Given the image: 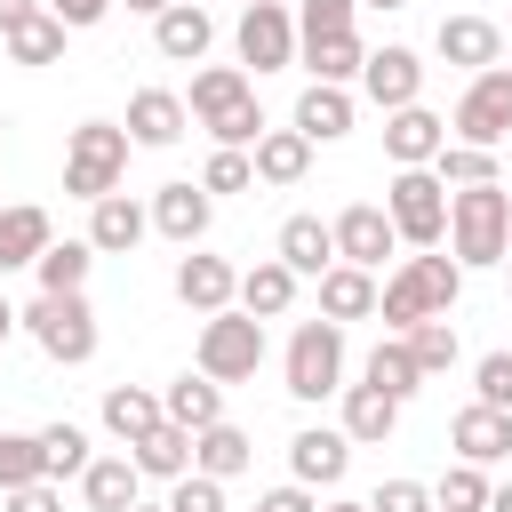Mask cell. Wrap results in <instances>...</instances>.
Masks as SVG:
<instances>
[{
  "label": "cell",
  "mask_w": 512,
  "mask_h": 512,
  "mask_svg": "<svg viewBox=\"0 0 512 512\" xmlns=\"http://www.w3.org/2000/svg\"><path fill=\"white\" fill-rule=\"evenodd\" d=\"M384 216H392L400 248H440V240H448V184H440L432 168H392Z\"/></svg>",
  "instance_id": "cell-3"
},
{
  "label": "cell",
  "mask_w": 512,
  "mask_h": 512,
  "mask_svg": "<svg viewBox=\"0 0 512 512\" xmlns=\"http://www.w3.org/2000/svg\"><path fill=\"white\" fill-rule=\"evenodd\" d=\"M288 128H304L312 144H336V136H352V88H328V80H312L304 96H296V120Z\"/></svg>",
  "instance_id": "cell-30"
},
{
  "label": "cell",
  "mask_w": 512,
  "mask_h": 512,
  "mask_svg": "<svg viewBox=\"0 0 512 512\" xmlns=\"http://www.w3.org/2000/svg\"><path fill=\"white\" fill-rule=\"evenodd\" d=\"M504 288H512V256H504Z\"/></svg>",
  "instance_id": "cell-59"
},
{
  "label": "cell",
  "mask_w": 512,
  "mask_h": 512,
  "mask_svg": "<svg viewBox=\"0 0 512 512\" xmlns=\"http://www.w3.org/2000/svg\"><path fill=\"white\" fill-rule=\"evenodd\" d=\"M160 416H168V424H184V432H200V424H216V416H224V384H216V376H200V368H184V376L160 392Z\"/></svg>",
  "instance_id": "cell-32"
},
{
  "label": "cell",
  "mask_w": 512,
  "mask_h": 512,
  "mask_svg": "<svg viewBox=\"0 0 512 512\" xmlns=\"http://www.w3.org/2000/svg\"><path fill=\"white\" fill-rule=\"evenodd\" d=\"M128 8H136V16H160V8H168V0H128Z\"/></svg>",
  "instance_id": "cell-55"
},
{
  "label": "cell",
  "mask_w": 512,
  "mask_h": 512,
  "mask_svg": "<svg viewBox=\"0 0 512 512\" xmlns=\"http://www.w3.org/2000/svg\"><path fill=\"white\" fill-rule=\"evenodd\" d=\"M448 136L456 144H488V152L512 136V64H488V72L464 80V96L448 112Z\"/></svg>",
  "instance_id": "cell-7"
},
{
  "label": "cell",
  "mask_w": 512,
  "mask_h": 512,
  "mask_svg": "<svg viewBox=\"0 0 512 512\" xmlns=\"http://www.w3.org/2000/svg\"><path fill=\"white\" fill-rule=\"evenodd\" d=\"M296 288H304V280H296L280 256H256V264L240 272V296H232V304H240V312H256V320H280V312L296 304Z\"/></svg>",
  "instance_id": "cell-25"
},
{
  "label": "cell",
  "mask_w": 512,
  "mask_h": 512,
  "mask_svg": "<svg viewBox=\"0 0 512 512\" xmlns=\"http://www.w3.org/2000/svg\"><path fill=\"white\" fill-rule=\"evenodd\" d=\"M16 328H32V344H40L48 360H64V368L96 360V312H88V288H80V296H32V304L16 312Z\"/></svg>",
  "instance_id": "cell-6"
},
{
  "label": "cell",
  "mask_w": 512,
  "mask_h": 512,
  "mask_svg": "<svg viewBox=\"0 0 512 512\" xmlns=\"http://www.w3.org/2000/svg\"><path fill=\"white\" fill-rule=\"evenodd\" d=\"M488 512H512V480H504V488H488Z\"/></svg>",
  "instance_id": "cell-53"
},
{
  "label": "cell",
  "mask_w": 512,
  "mask_h": 512,
  "mask_svg": "<svg viewBox=\"0 0 512 512\" xmlns=\"http://www.w3.org/2000/svg\"><path fill=\"white\" fill-rule=\"evenodd\" d=\"M120 128H128V144H144V152H168V144L192 128V112H184V96H176V88H136Z\"/></svg>",
  "instance_id": "cell-13"
},
{
  "label": "cell",
  "mask_w": 512,
  "mask_h": 512,
  "mask_svg": "<svg viewBox=\"0 0 512 512\" xmlns=\"http://www.w3.org/2000/svg\"><path fill=\"white\" fill-rule=\"evenodd\" d=\"M248 96H256V88H248V72H240V64H200V72H192L184 112L208 128V120H224V112H232V104H248Z\"/></svg>",
  "instance_id": "cell-29"
},
{
  "label": "cell",
  "mask_w": 512,
  "mask_h": 512,
  "mask_svg": "<svg viewBox=\"0 0 512 512\" xmlns=\"http://www.w3.org/2000/svg\"><path fill=\"white\" fill-rule=\"evenodd\" d=\"M400 272L416 280V296H424V312H432V320H448V312H456V296H464V264H456V256H440V248H416Z\"/></svg>",
  "instance_id": "cell-31"
},
{
  "label": "cell",
  "mask_w": 512,
  "mask_h": 512,
  "mask_svg": "<svg viewBox=\"0 0 512 512\" xmlns=\"http://www.w3.org/2000/svg\"><path fill=\"white\" fill-rule=\"evenodd\" d=\"M144 232H152L144 200H128V192H104V200H88V248H96V256H128Z\"/></svg>",
  "instance_id": "cell-19"
},
{
  "label": "cell",
  "mask_w": 512,
  "mask_h": 512,
  "mask_svg": "<svg viewBox=\"0 0 512 512\" xmlns=\"http://www.w3.org/2000/svg\"><path fill=\"white\" fill-rule=\"evenodd\" d=\"M360 0H296V40H320V32H352Z\"/></svg>",
  "instance_id": "cell-44"
},
{
  "label": "cell",
  "mask_w": 512,
  "mask_h": 512,
  "mask_svg": "<svg viewBox=\"0 0 512 512\" xmlns=\"http://www.w3.org/2000/svg\"><path fill=\"white\" fill-rule=\"evenodd\" d=\"M0 512H64V480H24L0 496Z\"/></svg>",
  "instance_id": "cell-49"
},
{
  "label": "cell",
  "mask_w": 512,
  "mask_h": 512,
  "mask_svg": "<svg viewBox=\"0 0 512 512\" xmlns=\"http://www.w3.org/2000/svg\"><path fill=\"white\" fill-rule=\"evenodd\" d=\"M208 40H216V24H208V8H200V0H168V8L152 16V48H160L168 64H200V56H208Z\"/></svg>",
  "instance_id": "cell-18"
},
{
  "label": "cell",
  "mask_w": 512,
  "mask_h": 512,
  "mask_svg": "<svg viewBox=\"0 0 512 512\" xmlns=\"http://www.w3.org/2000/svg\"><path fill=\"white\" fill-rule=\"evenodd\" d=\"M296 64L312 80H328V88H352L360 64H368V48H360V32H320V40H296Z\"/></svg>",
  "instance_id": "cell-23"
},
{
  "label": "cell",
  "mask_w": 512,
  "mask_h": 512,
  "mask_svg": "<svg viewBox=\"0 0 512 512\" xmlns=\"http://www.w3.org/2000/svg\"><path fill=\"white\" fill-rule=\"evenodd\" d=\"M176 296L208 320V312H224V304L240 296V272H232L224 256H208V248H184V256H176Z\"/></svg>",
  "instance_id": "cell-17"
},
{
  "label": "cell",
  "mask_w": 512,
  "mask_h": 512,
  "mask_svg": "<svg viewBox=\"0 0 512 512\" xmlns=\"http://www.w3.org/2000/svg\"><path fill=\"white\" fill-rule=\"evenodd\" d=\"M440 144H448V120H440L432 104H400V112H384V152H392V168H432Z\"/></svg>",
  "instance_id": "cell-14"
},
{
  "label": "cell",
  "mask_w": 512,
  "mask_h": 512,
  "mask_svg": "<svg viewBox=\"0 0 512 512\" xmlns=\"http://www.w3.org/2000/svg\"><path fill=\"white\" fill-rule=\"evenodd\" d=\"M208 136H216V144H232V152H248V144L264 136V104H256V96H248V104H232L224 120H208Z\"/></svg>",
  "instance_id": "cell-45"
},
{
  "label": "cell",
  "mask_w": 512,
  "mask_h": 512,
  "mask_svg": "<svg viewBox=\"0 0 512 512\" xmlns=\"http://www.w3.org/2000/svg\"><path fill=\"white\" fill-rule=\"evenodd\" d=\"M432 512H488V472L456 456V464L432 480Z\"/></svg>",
  "instance_id": "cell-40"
},
{
  "label": "cell",
  "mask_w": 512,
  "mask_h": 512,
  "mask_svg": "<svg viewBox=\"0 0 512 512\" xmlns=\"http://www.w3.org/2000/svg\"><path fill=\"white\" fill-rule=\"evenodd\" d=\"M288 472L304 480V488H336L344 472H352V440H344V424L328 432V424H304L296 440H288Z\"/></svg>",
  "instance_id": "cell-15"
},
{
  "label": "cell",
  "mask_w": 512,
  "mask_h": 512,
  "mask_svg": "<svg viewBox=\"0 0 512 512\" xmlns=\"http://www.w3.org/2000/svg\"><path fill=\"white\" fill-rule=\"evenodd\" d=\"M336 400H344V440H352V448H384V440H392L400 400H384L376 384H344Z\"/></svg>",
  "instance_id": "cell-27"
},
{
  "label": "cell",
  "mask_w": 512,
  "mask_h": 512,
  "mask_svg": "<svg viewBox=\"0 0 512 512\" xmlns=\"http://www.w3.org/2000/svg\"><path fill=\"white\" fill-rule=\"evenodd\" d=\"M360 8H408V0H360Z\"/></svg>",
  "instance_id": "cell-58"
},
{
  "label": "cell",
  "mask_w": 512,
  "mask_h": 512,
  "mask_svg": "<svg viewBox=\"0 0 512 512\" xmlns=\"http://www.w3.org/2000/svg\"><path fill=\"white\" fill-rule=\"evenodd\" d=\"M200 376H216V384H248L256 368H264V320L256 312H240V304H224V312H208L200 320Z\"/></svg>",
  "instance_id": "cell-4"
},
{
  "label": "cell",
  "mask_w": 512,
  "mask_h": 512,
  "mask_svg": "<svg viewBox=\"0 0 512 512\" xmlns=\"http://www.w3.org/2000/svg\"><path fill=\"white\" fill-rule=\"evenodd\" d=\"M200 192H208V200H224V192H256V160L232 152V144H216L208 168H200Z\"/></svg>",
  "instance_id": "cell-42"
},
{
  "label": "cell",
  "mask_w": 512,
  "mask_h": 512,
  "mask_svg": "<svg viewBox=\"0 0 512 512\" xmlns=\"http://www.w3.org/2000/svg\"><path fill=\"white\" fill-rule=\"evenodd\" d=\"M120 0H48V16L64 24V32H88V24H104Z\"/></svg>",
  "instance_id": "cell-50"
},
{
  "label": "cell",
  "mask_w": 512,
  "mask_h": 512,
  "mask_svg": "<svg viewBox=\"0 0 512 512\" xmlns=\"http://www.w3.org/2000/svg\"><path fill=\"white\" fill-rule=\"evenodd\" d=\"M88 264H96L88 240H48V248L32 256V280H40V296H80V288H88Z\"/></svg>",
  "instance_id": "cell-34"
},
{
  "label": "cell",
  "mask_w": 512,
  "mask_h": 512,
  "mask_svg": "<svg viewBox=\"0 0 512 512\" xmlns=\"http://www.w3.org/2000/svg\"><path fill=\"white\" fill-rule=\"evenodd\" d=\"M24 480H48L40 472V432H0V496L24 488Z\"/></svg>",
  "instance_id": "cell-43"
},
{
  "label": "cell",
  "mask_w": 512,
  "mask_h": 512,
  "mask_svg": "<svg viewBox=\"0 0 512 512\" xmlns=\"http://www.w3.org/2000/svg\"><path fill=\"white\" fill-rule=\"evenodd\" d=\"M272 256H280L296 280H320V272L336 264V232H328L320 216H288V224H280V240H272Z\"/></svg>",
  "instance_id": "cell-21"
},
{
  "label": "cell",
  "mask_w": 512,
  "mask_h": 512,
  "mask_svg": "<svg viewBox=\"0 0 512 512\" xmlns=\"http://www.w3.org/2000/svg\"><path fill=\"white\" fill-rule=\"evenodd\" d=\"M400 344H408V360H416V368H424V384H432V376H448V368H456V328H448V320H416V328H408V336H400Z\"/></svg>",
  "instance_id": "cell-41"
},
{
  "label": "cell",
  "mask_w": 512,
  "mask_h": 512,
  "mask_svg": "<svg viewBox=\"0 0 512 512\" xmlns=\"http://www.w3.org/2000/svg\"><path fill=\"white\" fill-rule=\"evenodd\" d=\"M120 176H128V128L120 120H80L72 144H64V192L104 200V192H120Z\"/></svg>",
  "instance_id": "cell-2"
},
{
  "label": "cell",
  "mask_w": 512,
  "mask_h": 512,
  "mask_svg": "<svg viewBox=\"0 0 512 512\" xmlns=\"http://www.w3.org/2000/svg\"><path fill=\"white\" fill-rule=\"evenodd\" d=\"M0 128H8V112H0Z\"/></svg>",
  "instance_id": "cell-60"
},
{
  "label": "cell",
  "mask_w": 512,
  "mask_h": 512,
  "mask_svg": "<svg viewBox=\"0 0 512 512\" xmlns=\"http://www.w3.org/2000/svg\"><path fill=\"white\" fill-rule=\"evenodd\" d=\"M320 320H376V272H360V264H328L320 272Z\"/></svg>",
  "instance_id": "cell-26"
},
{
  "label": "cell",
  "mask_w": 512,
  "mask_h": 512,
  "mask_svg": "<svg viewBox=\"0 0 512 512\" xmlns=\"http://www.w3.org/2000/svg\"><path fill=\"white\" fill-rule=\"evenodd\" d=\"M0 48H8L16 64H56V56H64V24H56L48 8H40V16L8 24V32H0Z\"/></svg>",
  "instance_id": "cell-38"
},
{
  "label": "cell",
  "mask_w": 512,
  "mask_h": 512,
  "mask_svg": "<svg viewBox=\"0 0 512 512\" xmlns=\"http://www.w3.org/2000/svg\"><path fill=\"white\" fill-rule=\"evenodd\" d=\"M168 512H224V480H208V472L168 480Z\"/></svg>",
  "instance_id": "cell-46"
},
{
  "label": "cell",
  "mask_w": 512,
  "mask_h": 512,
  "mask_svg": "<svg viewBox=\"0 0 512 512\" xmlns=\"http://www.w3.org/2000/svg\"><path fill=\"white\" fill-rule=\"evenodd\" d=\"M368 512H432V488H424V480H384V488L368 496Z\"/></svg>",
  "instance_id": "cell-48"
},
{
  "label": "cell",
  "mask_w": 512,
  "mask_h": 512,
  "mask_svg": "<svg viewBox=\"0 0 512 512\" xmlns=\"http://www.w3.org/2000/svg\"><path fill=\"white\" fill-rule=\"evenodd\" d=\"M448 448L464 456V464H504L512 456V408H488V400H472V408H456V424H448Z\"/></svg>",
  "instance_id": "cell-12"
},
{
  "label": "cell",
  "mask_w": 512,
  "mask_h": 512,
  "mask_svg": "<svg viewBox=\"0 0 512 512\" xmlns=\"http://www.w3.org/2000/svg\"><path fill=\"white\" fill-rule=\"evenodd\" d=\"M144 216H152V232H160V240L200 248V240H208V224H216V200H208L200 184H184V176H176V184H160V192H152V208H144Z\"/></svg>",
  "instance_id": "cell-11"
},
{
  "label": "cell",
  "mask_w": 512,
  "mask_h": 512,
  "mask_svg": "<svg viewBox=\"0 0 512 512\" xmlns=\"http://www.w3.org/2000/svg\"><path fill=\"white\" fill-rule=\"evenodd\" d=\"M360 96H368L376 112H400V104H424V56H416V48H400V40H384V48H368V64H360Z\"/></svg>",
  "instance_id": "cell-9"
},
{
  "label": "cell",
  "mask_w": 512,
  "mask_h": 512,
  "mask_svg": "<svg viewBox=\"0 0 512 512\" xmlns=\"http://www.w3.org/2000/svg\"><path fill=\"white\" fill-rule=\"evenodd\" d=\"M432 176H440L448 192H456V184H496V152H488V144H456V136H448V144L432 152Z\"/></svg>",
  "instance_id": "cell-39"
},
{
  "label": "cell",
  "mask_w": 512,
  "mask_h": 512,
  "mask_svg": "<svg viewBox=\"0 0 512 512\" xmlns=\"http://www.w3.org/2000/svg\"><path fill=\"white\" fill-rule=\"evenodd\" d=\"M472 392H480L488 408H512V352H480V368H472Z\"/></svg>",
  "instance_id": "cell-47"
},
{
  "label": "cell",
  "mask_w": 512,
  "mask_h": 512,
  "mask_svg": "<svg viewBox=\"0 0 512 512\" xmlns=\"http://www.w3.org/2000/svg\"><path fill=\"white\" fill-rule=\"evenodd\" d=\"M320 512H368V504H352V496H336V504H320Z\"/></svg>",
  "instance_id": "cell-56"
},
{
  "label": "cell",
  "mask_w": 512,
  "mask_h": 512,
  "mask_svg": "<svg viewBox=\"0 0 512 512\" xmlns=\"http://www.w3.org/2000/svg\"><path fill=\"white\" fill-rule=\"evenodd\" d=\"M48 240H56V232H48V208H32V200L0 208V280H8V272H32V256H40Z\"/></svg>",
  "instance_id": "cell-28"
},
{
  "label": "cell",
  "mask_w": 512,
  "mask_h": 512,
  "mask_svg": "<svg viewBox=\"0 0 512 512\" xmlns=\"http://www.w3.org/2000/svg\"><path fill=\"white\" fill-rule=\"evenodd\" d=\"M160 424V392H144V384H104V432L128 448V440H144Z\"/></svg>",
  "instance_id": "cell-35"
},
{
  "label": "cell",
  "mask_w": 512,
  "mask_h": 512,
  "mask_svg": "<svg viewBox=\"0 0 512 512\" xmlns=\"http://www.w3.org/2000/svg\"><path fill=\"white\" fill-rule=\"evenodd\" d=\"M328 232H336V264H360V272H384V256L400 248V232H392L384 200H352Z\"/></svg>",
  "instance_id": "cell-10"
},
{
  "label": "cell",
  "mask_w": 512,
  "mask_h": 512,
  "mask_svg": "<svg viewBox=\"0 0 512 512\" xmlns=\"http://www.w3.org/2000/svg\"><path fill=\"white\" fill-rule=\"evenodd\" d=\"M432 48H440V64H456V72H488V64H504V32H496L488 16H440Z\"/></svg>",
  "instance_id": "cell-16"
},
{
  "label": "cell",
  "mask_w": 512,
  "mask_h": 512,
  "mask_svg": "<svg viewBox=\"0 0 512 512\" xmlns=\"http://www.w3.org/2000/svg\"><path fill=\"white\" fill-rule=\"evenodd\" d=\"M88 456H96V440H88L72 416L40 424V472H48V480H80V472H88Z\"/></svg>",
  "instance_id": "cell-37"
},
{
  "label": "cell",
  "mask_w": 512,
  "mask_h": 512,
  "mask_svg": "<svg viewBox=\"0 0 512 512\" xmlns=\"http://www.w3.org/2000/svg\"><path fill=\"white\" fill-rule=\"evenodd\" d=\"M448 256L464 272H488L512 256V192L504 184H456L448 192Z\"/></svg>",
  "instance_id": "cell-1"
},
{
  "label": "cell",
  "mask_w": 512,
  "mask_h": 512,
  "mask_svg": "<svg viewBox=\"0 0 512 512\" xmlns=\"http://www.w3.org/2000/svg\"><path fill=\"white\" fill-rule=\"evenodd\" d=\"M80 496H88V512H128L136 496H144V472H136V456L120 448V456H88V472H80Z\"/></svg>",
  "instance_id": "cell-22"
},
{
  "label": "cell",
  "mask_w": 512,
  "mask_h": 512,
  "mask_svg": "<svg viewBox=\"0 0 512 512\" xmlns=\"http://www.w3.org/2000/svg\"><path fill=\"white\" fill-rule=\"evenodd\" d=\"M128 456H136V472H144V480H184V472H192V432L160 416L144 440H128Z\"/></svg>",
  "instance_id": "cell-33"
},
{
  "label": "cell",
  "mask_w": 512,
  "mask_h": 512,
  "mask_svg": "<svg viewBox=\"0 0 512 512\" xmlns=\"http://www.w3.org/2000/svg\"><path fill=\"white\" fill-rule=\"evenodd\" d=\"M8 336H16V304L0 296V344H8Z\"/></svg>",
  "instance_id": "cell-54"
},
{
  "label": "cell",
  "mask_w": 512,
  "mask_h": 512,
  "mask_svg": "<svg viewBox=\"0 0 512 512\" xmlns=\"http://www.w3.org/2000/svg\"><path fill=\"white\" fill-rule=\"evenodd\" d=\"M128 512H168V504H144V496H136V504H128Z\"/></svg>",
  "instance_id": "cell-57"
},
{
  "label": "cell",
  "mask_w": 512,
  "mask_h": 512,
  "mask_svg": "<svg viewBox=\"0 0 512 512\" xmlns=\"http://www.w3.org/2000/svg\"><path fill=\"white\" fill-rule=\"evenodd\" d=\"M40 8H48V0H0V32H8V24H24V16H40Z\"/></svg>",
  "instance_id": "cell-52"
},
{
  "label": "cell",
  "mask_w": 512,
  "mask_h": 512,
  "mask_svg": "<svg viewBox=\"0 0 512 512\" xmlns=\"http://www.w3.org/2000/svg\"><path fill=\"white\" fill-rule=\"evenodd\" d=\"M248 160H256V184H304L312 136H304V128H264V136L248 144Z\"/></svg>",
  "instance_id": "cell-24"
},
{
  "label": "cell",
  "mask_w": 512,
  "mask_h": 512,
  "mask_svg": "<svg viewBox=\"0 0 512 512\" xmlns=\"http://www.w3.org/2000/svg\"><path fill=\"white\" fill-rule=\"evenodd\" d=\"M256 512H320V504H312V488H304V480H288V488H264V496H256Z\"/></svg>",
  "instance_id": "cell-51"
},
{
  "label": "cell",
  "mask_w": 512,
  "mask_h": 512,
  "mask_svg": "<svg viewBox=\"0 0 512 512\" xmlns=\"http://www.w3.org/2000/svg\"><path fill=\"white\" fill-rule=\"evenodd\" d=\"M248 464H256V440H248L232 416H216V424L192 432V472H208V480H240Z\"/></svg>",
  "instance_id": "cell-20"
},
{
  "label": "cell",
  "mask_w": 512,
  "mask_h": 512,
  "mask_svg": "<svg viewBox=\"0 0 512 512\" xmlns=\"http://www.w3.org/2000/svg\"><path fill=\"white\" fill-rule=\"evenodd\" d=\"M360 384H376L384 400H416V392H424V368L408 360V344H400V336H384V344L368 352V368H360Z\"/></svg>",
  "instance_id": "cell-36"
},
{
  "label": "cell",
  "mask_w": 512,
  "mask_h": 512,
  "mask_svg": "<svg viewBox=\"0 0 512 512\" xmlns=\"http://www.w3.org/2000/svg\"><path fill=\"white\" fill-rule=\"evenodd\" d=\"M280 376H288V400H304V408L328 400V392H344V328L336 320H296Z\"/></svg>",
  "instance_id": "cell-5"
},
{
  "label": "cell",
  "mask_w": 512,
  "mask_h": 512,
  "mask_svg": "<svg viewBox=\"0 0 512 512\" xmlns=\"http://www.w3.org/2000/svg\"><path fill=\"white\" fill-rule=\"evenodd\" d=\"M504 56H512V48H504Z\"/></svg>",
  "instance_id": "cell-61"
},
{
  "label": "cell",
  "mask_w": 512,
  "mask_h": 512,
  "mask_svg": "<svg viewBox=\"0 0 512 512\" xmlns=\"http://www.w3.org/2000/svg\"><path fill=\"white\" fill-rule=\"evenodd\" d=\"M232 48H240V72H288L296 64V8L288 0H248L240 24H232Z\"/></svg>",
  "instance_id": "cell-8"
}]
</instances>
